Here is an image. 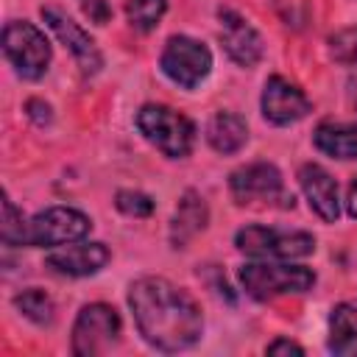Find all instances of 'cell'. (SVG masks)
Instances as JSON below:
<instances>
[{
    "label": "cell",
    "mask_w": 357,
    "mask_h": 357,
    "mask_svg": "<svg viewBox=\"0 0 357 357\" xmlns=\"http://www.w3.org/2000/svg\"><path fill=\"white\" fill-rule=\"evenodd\" d=\"M128 307L145 343L159 351L190 349L204 329L195 298L162 276H142L128 290Z\"/></svg>",
    "instance_id": "1"
},
{
    "label": "cell",
    "mask_w": 357,
    "mask_h": 357,
    "mask_svg": "<svg viewBox=\"0 0 357 357\" xmlns=\"http://www.w3.org/2000/svg\"><path fill=\"white\" fill-rule=\"evenodd\" d=\"M137 128L142 131V137L156 145L165 156L170 159H181L192 151L195 142V126L187 114L159 106V103H148L137 112Z\"/></svg>",
    "instance_id": "2"
},
{
    "label": "cell",
    "mask_w": 357,
    "mask_h": 357,
    "mask_svg": "<svg viewBox=\"0 0 357 357\" xmlns=\"http://www.w3.org/2000/svg\"><path fill=\"white\" fill-rule=\"evenodd\" d=\"M243 290L251 298H273L282 293H304L315 284V273L304 265H273V262H248L237 271Z\"/></svg>",
    "instance_id": "3"
},
{
    "label": "cell",
    "mask_w": 357,
    "mask_h": 357,
    "mask_svg": "<svg viewBox=\"0 0 357 357\" xmlns=\"http://www.w3.org/2000/svg\"><path fill=\"white\" fill-rule=\"evenodd\" d=\"M3 53L14 64V70L31 81L45 75L50 64V45L45 33L25 20H14L3 28Z\"/></svg>",
    "instance_id": "4"
},
{
    "label": "cell",
    "mask_w": 357,
    "mask_h": 357,
    "mask_svg": "<svg viewBox=\"0 0 357 357\" xmlns=\"http://www.w3.org/2000/svg\"><path fill=\"white\" fill-rule=\"evenodd\" d=\"M237 248L251 257L296 259L315 251V237L307 231H279L268 226H243L234 237Z\"/></svg>",
    "instance_id": "5"
},
{
    "label": "cell",
    "mask_w": 357,
    "mask_h": 357,
    "mask_svg": "<svg viewBox=\"0 0 357 357\" xmlns=\"http://www.w3.org/2000/svg\"><path fill=\"white\" fill-rule=\"evenodd\" d=\"M159 67L173 84L184 86V89H192L206 78V73L212 67V53L204 42L178 33V36L167 39V45L162 50V59H159Z\"/></svg>",
    "instance_id": "6"
},
{
    "label": "cell",
    "mask_w": 357,
    "mask_h": 357,
    "mask_svg": "<svg viewBox=\"0 0 357 357\" xmlns=\"http://www.w3.org/2000/svg\"><path fill=\"white\" fill-rule=\"evenodd\" d=\"M120 335V315L109 304H86L73 324V351L95 357L109 351Z\"/></svg>",
    "instance_id": "7"
},
{
    "label": "cell",
    "mask_w": 357,
    "mask_h": 357,
    "mask_svg": "<svg viewBox=\"0 0 357 357\" xmlns=\"http://www.w3.org/2000/svg\"><path fill=\"white\" fill-rule=\"evenodd\" d=\"M89 229H92V220L84 212L70 209V206H50L28 220V243L25 245L53 248V245L75 243V240L86 237Z\"/></svg>",
    "instance_id": "8"
},
{
    "label": "cell",
    "mask_w": 357,
    "mask_h": 357,
    "mask_svg": "<svg viewBox=\"0 0 357 357\" xmlns=\"http://www.w3.org/2000/svg\"><path fill=\"white\" fill-rule=\"evenodd\" d=\"M42 20H45V25L59 36V42L73 53V59L78 61V67H81L84 75H95V73L103 67V56H100L95 39H92L75 20H70L61 8H56V6H42Z\"/></svg>",
    "instance_id": "9"
},
{
    "label": "cell",
    "mask_w": 357,
    "mask_h": 357,
    "mask_svg": "<svg viewBox=\"0 0 357 357\" xmlns=\"http://www.w3.org/2000/svg\"><path fill=\"white\" fill-rule=\"evenodd\" d=\"M229 187L237 204H254V201H287L282 173L268 162H251L245 167H237L229 176ZM293 206V198L287 201Z\"/></svg>",
    "instance_id": "10"
},
{
    "label": "cell",
    "mask_w": 357,
    "mask_h": 357,
    "mask_svg": "<svg viewBox=\"0 0 357 357\" xmlns=\"http://www.w3.org/2000/svg\"><path fill=\"white\" fill-rule=\"evenodd\" d=\"M220 42H223V50L229 53V59L237 61L240 67H254L265 53V45H262V36L257 33V28L248 25L231 8H220Z\"/></svg>",
    "instance_id": "11"
},
{
    "label": "cell",
    "mask_w": 357,
    "mask_h": 357,
    "mask_svg": "<svg viewBox=\"0 0 357 357\" xmlns=\"http://www.w3.org/2000/svg\"><path fill=\"white\" fill-rule=\"evenodd\" d=\"M307 112H310V100L296 84H290L282 75H271L265 81V89H262V114H265V120H271L276 126H287V123H296V120L307 117Z\"/></svg>",
    "instance_id": "12"
},
{
    "label": "cell",
    "mask_w": 357,
    "mask_h": 357,
    "mask_svg": "<svg viewBox=\"0 0 357 357\" xmlns=\"http://www.w3.org/2000/svg\"><path fill=\"white\" fill-rule=\"evenodd\" d=\"M298 184L312 206V212L326 220L335 223L340 218V201H337V181L321 167V165H301L298 170Z\"/></svg>",
    "instance_id": "13"
},
{
    "label": "cell",
    "mask_w": 357,
    "mask_h": 357,
    "mask_svg": "<svg viewBox=\"0 0 357 357\" xmlns=\"http://www.w3.org/2000/svg\"><path fill=\"white\" fill-rule=\"evenodd\" d=\"M106 262H109V248L103 243H81L47 254V268L64 276H92Z\"/></svg>",
    "instance_id": "14"
},
{
    "label": "cell",
    "mask_w": 357,
    "mask_h": 357,
    "mask_svg": "<svg viewBox=\"0 0 357 357\" xmlns=\"http://www.w3.org/2000/svg\"><path fill=\"white\" fill-rule=\"evenodd\" d=\"M206 204L204 198H198L195 192H184V198L178 201V209L173 215V223H170V243L176 248H181L195 231H201L206 226Z\"/></svg>",
    "instance_id": "15"
},
{
    "label": "cell",
    "mask_w": 357,
    "mask_h": 357,
    "mask_svg": "<svg viewBox=\"0 0 357 357\" xmlns=\"http://www.w3.org/2000/svg\"><path fill=\"white\" fill-rule=\"evenodd\" d=\"M206 139L218 153H234L248 139V126L231 112H218L206 126Z\"/></svg>",
    "instance_id": "16"
},
{
    "label": "cell",
    "mask_w": 357,
    "mask_h": 357,
    "mask_svg": "<svg viewBox=\"0 0 357 357\" xmlns=\"http://www.w3.org/2000/svg\"><path fill=\"white\" fill-rule=\"evenodd\" d=\"M318 151L335 159H357V126L346 123H321L315 128Z\"/></svg>",
    "instance_id": "17"
},
{
    "label": "cell",
    "mask_w": 357,
    "mask_h": 357,
    "mask_svg": "<svg viewBox=\"0 0 357 357\" xmlns=\"http://www.w3.org/2000/svg\"><path fill=\"white\" fill-rule=\"evenodd\" d=\"M329 351L335 354H357V312L349 304H337L329 315Z\"/></svg>",
    "instance_id": "18"
},
{
    "label": "cell",
    "mask_w": 357,
    "mask_h": 357,
    "mask_svg": "<svg viewBox=\"0 0 357 357\" xmlns=\"http://www.w3.org/2000/svg\"><path fill=\"white\" fill-rule=\"evenodd\" d=\"M14 307H17L28 321H33V324H39V326H47V324H53V318H56L53 298H50L45 290H39V287H31V290L17 293V296H14Z\"/></svg>",
    "instance_id": "19"
},
{
    "label": "cell",
    "mask_w": 357,
    "mask_h": 357,
    "mask_svg": "<svg viewBox=\"0 0 357 357\" xmlns=\"http://www.w3.org/2000/svg\"><path fill=\"white\" fill-rule=\"evenodd\" d=\"M167 11V0H128L126 14L137 31H153Z\"/></svg>",
    "instance_id": "20"
},
{
    "label": "cell",
    "mask_w": 357,
    "mask_h": 357,
    "mask_svg": "<svg viewBox=\"0 0 357 357\" xmlns=\"http://www.w3.org/2000/svg\"><path fill=\"white\" fill-rule=\"evenodd\" d=\"M0 237L6 245H25L28 243V223L22 220V215L17 212V206L11 204V198L3 201V226H0Z\"/></svg>",
    "instance_id": "21"
},
{
    "label": "cell",
    "mask_w": 357,
    "mask_h": 357,
    "mask_svg": "<svg viewBox=\"0 0 357 357\" xmlns=\"http://www.w3.org/2000/svg\"><path fill=\"white\" fill-rule=\"evenodd\" d=\"M114 204H117L120 212H126L131 218H148L153 212V201L145 192H137V190H120Z\"/></svg>",
    "instance_id": "22"
},
{
    "label": "cell",
    "mask_w": 357,
    "mask_h": 357,
    "mask_svg": "<svg viewBox=\"0 0 357 357\" xmlns=\"http://www.w3.org/2000/svg\"><path fill=\"white\" fill-rule=\"evenodd\" d=\"M329 53L335 61L351 64L357 59V28H343L329 39Z\"/></svg>",
    "instance_id": "23"
},
{
    "label": "cell",
    "mask_w": 357,
    "mask_h": 357,
    "mask_svg": "<svg viewBox=\"0 0 357 357\" xmlns=\"http://www.w3.org/2000/svg\"><path fill=\"white\" fill-rule=\"evenodd\" d=\"M84 11H86V17L92 20V22H98V25H103L106 20H109V6H106V0H84Z\"/></svg>",
    "instance_id": "24"
},
{
    "label": "cell",
    "mask_w": 357,
    "mask_h": 357,
    "mask_svg": "<svg viewBox=\"0 0 357 357\" xmlns=\"http://www.w3.org/2000/svg\"><path fill=\"white\" fill-rule=\"evenodd\" d=\"M28 114H31V120H36L39 126H45V123H50L53 120V114H50V106L47 103H42V100H28Z\"/></svg>",
    "instance_id": "25"
},
{
    "label": "cell",
    "mask_w": 357,
    "mask_h": 357,
    "mask_svg": "<svg viewBox=\"0 0 357 357\" xmlns=\"http://www.w3.org/2000/svg\"><path fill=\"white\" fill-rule=\"evenodd\" d=\"M268 354H304V349L298 343L287 340V337H279V340H273L268 346Z\"/></svg>",
    "instance_id": "26"
},
{
    "label": "cell",
    "mask_w": 357,
    "mask_h": 357,
    "mask_svg": "<svg viewBox=\"0 0 357 357\" xmlns=\"http://www.w3.org/2000/svg\"><path fill=\"white\" fill-rule=\"evenodd\" d=\"M346 209L351 218H357V181L349 184V195H346Z\"/></svg>",
    "instance_id": "27"
},
{
    "label": "cell",
    "mask_w": 357,
    "mask_h": 357,
    "mask_svg": "<svg viewBox=\"0 0 357 357\" xmlns=\"http://www.w3.org/2000/svg\"><path fill=\"white\" fill-rule=\"evenodd\" d=\"M351 67L354 70H351V78H349V100H351V106H357V59H354Z\"/></svg>",
    "instance_id": "28"
}]
</instances>
